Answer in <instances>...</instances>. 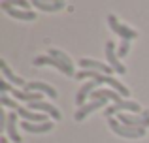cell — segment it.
I'll return each mask as SVG.
<instances>
[{"mask_svg":"<svg viewBox=\"0 0 149 143\" xmlns=\"http://www.w3.org/2000/svg\"><path fill=\"white\" fill-rule=\"evenodd\" d=\"M0 143H10V141H8L6 137H2V140H0Z\"/></svg>","mask_w":149,"mask_h":143,"instance_id":"24","label":"cell"},{"mask_svg":"<svg viewBox=\"0 0 149 143\" xmlns=\"http://www.w3.org/2000/svg\"><path fill=\"white\" fill-rule=\"evenodd\" d=\"M119 122H123V124H127V126H134V128H146V126H149V111H143L142 115L121 113Z\"/></svg>","mask_w":149,"mask_h":143,"instance_id":"4","label":"cell"},{"mask_svg":"<svg viewBox=\"0 0 149 143\" xmlns=\"http://www.w3.org/2000/svg\"><path fill=\"white\" fill-rule=\"evenodd\" d=\"M29 109L30 111H44V113H49L55 121H61V117H62L61 111H58L53 104H47V102H32V104H29Z\"/></svg>","mask_w":149,"mask_h":143,"instance_id":"10","label":"cell"},{"mask_svg":"<svg viewBox=\"0 0 149 143\" xmlns=\"http://www.w3.org/2000/svg\"><path fill=\"white\" fill-rule=\"evenodd\" d=\"M23 90L25 92H44L49 98H57V90H55L53 87H49V85H45V83H26V87L23 88Z\"/></svg>","mask_w":149,"mask_h":143,"instance_id":"13","label":"cell"},{"mask_svg":"<svg viewBox=\"0 0 149 143\" xmlns=\"http://www.w3.org/2000/svg\"><path fill=\"white\" fill-rule=\"evenodd\" d=\"M47 55H49V57H53V59H57V60H61V62H64L66 66L74 68V66H72V60L68 59V55H66V53L58 51V49H49V53H47Z\"/></svg>","mask_w":149,"mask_h":143,"instance_id":"19","label":"cell"},{"mask_svg":"<svg viewBox=\"0 0 149 143\" xmlns=\"http://www.w3.org/2000/svg\"><path fill=\"white\" fill-rule=\"evenodd\" d=\"M0 8H2L8 15H11V17H15V19H21V21H34V19H36V13H34V11L15 10V6L11 2H0Z\"/></svg>","mask_w":149,"mask_h":143,"instance_id":"5","label":"cell"},{"mask_svg":"<svg viewBox=\"0 0 149 143\" xmlns=\"http://www.w3.org/2000/svg\"><path fill=\"white\" fill-rule=\"evenodd\" d=\"M106 57H108L109 66H111L117 73H125V72H127V68H125L123 64H121V60H119V55L115 53V45H113V41H108V44H106Z\"/></svg>","mask_w":149,"mask_h":143,"instance_id":"7","label":"cell"},{"mask_svg":"<svg viewBox=\"0 0 149 143\" xmlns=\"http://www.w3.org/2000/svg\"><path fill=\"white\" fill-rule=\"evenodd\" d=\"M106 102H108V100H91L89 104H85L83 107H79V109L76 111V115H74V119H76V121H83V119L87 117L89 113H93V111L100 109L102 106H106Z\"/></svg>","mask_w":149,"mask_h":143,"instance_id":"9","label":"cell"},{"mask_svg":"<svg viewBox=\"0 0 149 143\" xmlns=\"http://www.w3.org/2000/svg\"><path fill=\"white\" fill-rule=\"evenodd\" d=\"M34 8H38V10H44V11H58L62 10V8L66 6L62 0H58V2H40V0H34Z\"/></svg>","mask_w":149,"mask_h":143,"instance_id":"18","label":"cell"},{"mask_svg":"<svg viewBox=\"0 0 149 143\" xmlns=\"http://www.w3.org/2000/svg\"><path fill=\"white\" fill-rule=\"evenodd\" d=\"M15 113H17L19 117H23L26 122H47L45 115H36V113H32L29 107H19Z\"/></svg>","mask_w":149,"mask_h":143,"instance_id":"14","label":"cell"},{"mask_svg":"<svg viewBox=\"0 0 149 143\" xmlns=\"http://www.w3.org/2000/svg\"><path fill=\"white\" fill-rule=\"evenodd\" d=\"M121 111H128L130 115H142V113H143L142 107H140L136 102H132V100H121V102L113 104L111 107H108L104 115H106V117H109V115H113V113H121Z\"/></svg>","mask_w":149,"mask_h":143,"instance_id":"2","label":"cell"},{"mask_svg":"<svg viewBox=\"0 0 149 143\" xmlns=\"http://www.w3.org/2000/svg\"><path fill=\"white\" fill-rule=\"evenodd\" d=\"M13 6H21V8H26V10H29V8H30V4L29 2H25V0H15V4H13ZM30 11V10H29Z\"/></svg>","mask_w":149,"mask_h":143,"instance_id":"23","label":"cell"},{"mask_svg":"<svg viewBox=\"0 0 149 143\" xmlns=\"http://www.w3.org/2000/svg\"><path fill=\"white\" fill-rule=\"evenodd\" d=\"M0 68H2V73H4V77H6L8 81H11V83L19 85V87H23V88L26 87V83H25V81H23V79H21V77H19V75H15V73L11 72L10 68H8L6 60H0Z\"/></svg>","mask_w":149,"mask_h":143,"instance_id":"17","label":"cell"},{"mask_svg":"<svg viewBox=\"0 0 149 143\" xmlns=\"http://www.w3.org/2000/svg\"><path fill=\"white\" fill-rule=\"evenodd\" d=\"M15 121H17V115H15V111H13V113H10V117H8L6 132H8V136H10V140L13 143H21V136H19L17 130H15Z\"/></svg>","mask_w":149,"mask_h":143,"instance_id":"16","label":"cell"},{"mask_svg":"<svg viewBox=\"0 0 149 143\" xmlns=\"http://www.w3.org/2000/svg\"><path fill=\"white\" fill-rule=\"evenodd\" d=\"M96 85H98L96 81H89V83H85L83 87L77 90V94H76V106H77V109L85 106V100H87V96L95 92V87H96Z\"/></svg>","mask_w":149,"mask_h":143,"instance_id":"11","label":"cell"},{"mask_svg":"<svg viewBox=\"0 0 149 143\" xmlns=\"http://www.w3.org/2000/svg\"><path fill=\"white\" fill-rule=\"evenodd\" d=\"M128 47H130V41H127V40H121V45H119V51H117V55L123 59V57H127L128 55Z\"/></svg>","mask_w":149,"mask_h":143,"instance_id":"21","label":"cell"},{"mask_svg":"<svg viewBox=\"0 0 149 143\" xmlns=\"http://www.w3.org/2000/svg\"><path fill=\"white\" fill-rule=\"evenodd\" d=\"M91 96H93V100H113V104L121 102V96L115 90H109V88H98Z\"/></svg>","mask_w":149,"mask_h":143,"instance_id":"15","label":"cell"},{"mask_svg":"<svg viewBox=\"0 0 149 143\" xmlns=\"http://www.w3.org/2000/svg\"><path fill=\"white\" fill-rule=\"evenodd\" d=\"M44 64H49V66L58 68V70H61L62 73H66V75H74V68L66 66L64 62H61V60L53 59V57H49V55H42V57H36V59H34V66H44Z\"/></svg>","mask_w":149,"mask_h":143,"instance_id":"6","label":"cell"},{"mask_svg":"<svg viewBox=\"0 0 149 143\" xmlns=\"http://www.w3.org/2000/svg\"><path fill=\"white\" fill-rule=\"evenodd\" d=\"M109 128L117 134V136L128 137V140H138V137L146 136V128H134V126H127L123 122L115 121V119H109Z\"/></svg>","mask_w":149,"mask_h":143,"instance_id":"1","label":"cell"},{"mask_svg":"<svg viewBox=\"0 0 149 143\" xmlns=\"http://www.w3.org/2000/svg\"><path fill=\"white\" fill-rule=\"evenodd\" d=\"M23 130H26L29 134H44V132H49L53 130V122H26L23 121Z\"/></svg>","mask_w":149,"mask_h":143,"instance_id":"12","label":"cell"},{"mask_svg":"<svg viewBox=\"0 0 149 143\" xmlns=\"http://www.w3.org/2000/svg\"><path fill=\"white\" fill-rule=\"evenodd\" d=\"M108 23H109V28H111L113 32L117 34V36H121V40L130 41V40H134V38L138 36V32H136V30H132L130 26L121 25V23L117 21V17H115V15H109V17H108Z\"/></svg>","mask_w":149,"mask_h":143,"instance_id":"3","label":"cell"},{"mask_svg":"<svg viewBox=\"0 0 149 143\" xmlns=\"http://www.w3.org/2000/svg\"><path fill=\"white\" fill-rule=\"evenodd\" d=\"M0 104H2V106H6V107H13L15 111H17L19 107H21L17 102H15V100H11L10 96H6V94H2V96H0Z\"/></svg>","mask_w":149,"mask_h":143,"instance_id":"20","label":"cell"},{"mask_svg":"<svg viewBox=\"0 0 149 143\" xmlns=\"http://www.w3.org/2000/svg\"><path fill=\"white\" fill-rule=\"evenodd\" d=\"M79 66L85 68V70H93V72H100L104 75H109L111 72H115L109 64H104V62H98V60H93V59H81L79 60Z\"/></svg>","mask_w":149,"mask_h":143,"instance_id":"8","label":"cell"},{"mask_svg":"<svg viewBox=\"0 0 149 143\" xmlns=\"http://www.w3.org/2000/svg\"><path fill=\"white\" fill-rule=\"evenodd\" d=\"M11 85L8 83V81H0V92H2V94H6V92H11Z\"/></svg>","mask_w":149,"mask_h":143,"instance_id":"22","label":"cell"}]
</instances>
